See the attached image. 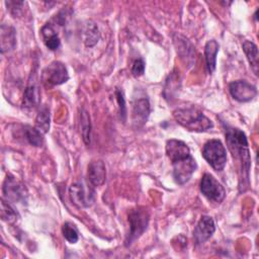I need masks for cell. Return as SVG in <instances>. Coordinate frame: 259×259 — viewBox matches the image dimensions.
Here are the masks:
<instances>
[{"label": "cell", "instance_id": "obj_4", "mask_svg": "<svg viewBox=\"0 0 259 259\" xmlns=\"http://www.w3.org/2000/svg\"><path fill=\"white\" fill-rule=\"evenodd\" d=\"M202 157L215 171H222L227 163L226 149L219 140H209L204 144Z\"/></svg>", "mask_w": 259, "mask_h": 259}, {"label": "cell", "instance_id": "obj_11", "mask_svg": "<svg viewBox=\"0 0 259 259\" xmlns=\"http://www.w3.org/2000/svg\"><path fill=\"white\" fill-rule=\"evenodd\" d=\"M166 155L171 163H173L187 158L191 154L188 146L184 142L172 139L167 141L166 143Z\"/></svg>", "mask_w": 259, "mask_h": 259}, {"label": "cell", "instance_id": "obj_5", "mask_svg": "<svg viewBox=\"0 0 259 259\" xmlns=\"http://www.w3.org/2000/svg\"><path fill=\"white\" fill-rule=\"evenodd\" d=\"M41 79L46 86L52 87L67 82L69 79V74L63 63L54 61L45 68Z\"/></svg>", "mask_w": 259, "mask_h": 259}, {"label": "cell", "instance_id": "obj_1", "mask_svg": "<svg viewBox=\"0 0 259 259\" xmlns=\"http://www.w3.org/2000/svg\"><path fill=\"white\" fill-rule=\"evenodd\" d=\"M226 141L227 146L230 152L233 155V158L238 162L239 169L242 173L241 180L248 182L249 179V170L251 166L250 152L248 148V141L244 132L237 127H226Z\"/></svg>", "mask_w": 259, "mask_h": 259}, {"label": "cell", "instance_id": "obj_24", "mask_svg": "<svg viewBox=\"0 0 259 259\" xmlns=\"http://www.w3.org/2000/svg\"><path fill=\"white\" fill-rule=\"evenodd\" d=\"M18 218L15 209L4 199L1 200V219L9 224L15 223Z\"/></svg>", "mask_w": 259, "mask_h": 259}, {"label": "cell", "instance_id": "obj_3", "mask_svg": "<svg viewBox=\"0 0 259 259\" xmlns=\"http://www.w3.org/2000/svg\"><path fill=\"white\" fill-rule=\"evenodd\" d=\"M150 221V213L146 207L139 206L128 212L130 233L126 239V245H131L135 240L139 239L140 236L147 230Z\"/></svg>", "mask_w": 259, "mask_h": 259}, {"label": "cell", "instance_id": "obj_19", "mask_svg": "<svg viewBox=\"0 0 259 259\" xmlns=\"http://www.w3.org/2000/svg\"><path fill=\"white\" fill-rule=\"evenodd\" d=\"M38 102V93H37V87L34 83H29L27 87L25 88L24 94H23V100L22 105L24 108H33L37 105Z\"/></svg>", "mask_w": 259, "mask_h": 259}, {"label": "cell", "instance_id": "obj_9", "mask_svg": "<svg viewBox=\"0 0 259 259\" xmlns=\"http://www.w3.org/2000/svg\"><path fill=\"white\" fill-rule=\"evenodd\" d=\"M229 91L232 97L239 102H248L257 94L256 87L245 80H238L230 83Z\"/></svg>", "mask_w": 259, "mask_h": 259}, {"label": "cell", "instance_id": "obj_2", "mask_svg": "<svg viewBox=\"0 0 259 259\" xmlns=\"http://www.w3.org/2000/svg\"><path fill=\"white\" fill-rule=\"evenodd\" d=\"M176 121L190 132H205L212 127L211 120L194 106L178 108L173 111Z\"/></svg>", "mask_w": 259, "mask_h": 259}, {"label": "cell", "instance_id": "obj_7", "mask_svg": "<svg viewBox=\"0 0 259 259\" xmlns=\"http://www.w3.org/2000/svg\"><path fill=\"white\" fill-rule=\"evenodd\" d=\"M173 166V178L176 183L183 185L189 181L192 174L197 168L194 158L190 155L187 158L172 163Z\"/></svg>", "mask_w": 259, "mask_h": 259}, {"label": "cell", "instance_id": "obj_10", "mask_svg": "<svg viewBox=\"0 0 259 259\" xmlns=\"http://www.w3.org/2000/svg\"><path fill=\"white\" fill-rule=\"evenodd\" d=\"M214 231H215V225L213 220L208 215H202L193 231V238L195 243L196 244L204 243L213 235Z\"/></svg>", "mask_w": 259, "mask_h": 259}, {"label": "cell", "instance_id": "obj_20", "mask_svg": "<svg viewBox=\"0 0 259 259\" xmlns=\"http://www.w3.org/2000/svg\"><path fill=\"white\" fill-rule=\"evenodd\" d=\"M100 38V33L96 24L92 21L87 22L84 30V42L86 47L95 46Z\"/></svg>", "mask_w": 259, "mask_h": 259}, {"label": "cell", "instance_id": "obj_13", "mask_svg": "<svg viewBox=\"0 0 259 259\" xmlns=\"http://www.w3.org/2000/svg\"><path fill=\"white\" fill-rule=\"evenodd\" d=\"M89 183L92 186H100L104 183L106 178V170L103 161L101 160H94L91 161L88 165V172H87Z\"/></svg>", "mask_w": 259, "mask_h": 259}, {"label": "cell", "instance_id": "obj_6", "mask_svg": "<svg viewBox=\"0 0 259 259\" xmlns=\"http://www.w3.org/2000/svg\"><path fill=\"white\" fill-rule=\"evenodd\" d=\"M200 191L208 200L218 203L222 202L226 196L224 186L208 173H205L201 178Z\"/></svg>", "mask_w": 259, "mask_h": 259}, {"label": "cell", "instance_id": "obj_8", "mask_svg": "<svg viewBox=\"0 0 259 259\" xmlns=\"http://www.w3.org/2000/svg\"><path fill=\"white\" fill-rule=\"evenodd\" d=\"M72 202L78 207H88L94 202V191L82 182H75L69 189Z\"/></svg>", "mask_w": 259, "mask_h": 259}, {"label": "cell", "instance_id": "obj_21", "mask_svg": "<svg viewBox=\"0 0 259 259\" xmlns=\"http://www.w3.org/2000/svg\"><path fill=\"white\" fill-rule=\"evenodd\" d=\"M34 127L39 131L42 135H45L46 133L49 132L50 128V111L48 109V107L42 106L36 117H35V125Z\"/></svg>", "mask_w": 259, "mask_h": 259}, {"label": "cell", "instance_id": "obj_12", "mask_svg": "<svg viewBox=\"0 0 259 259\" xmlns=\"http://www.w3.org/2000/svg\"><path fill=\"white\" fill-rule=\"evenodd\" d=\"M150 114V103L147 98H140L133 103V122L136 126H142L147 122Z\"/></svg>", "mask_w": 259, "mask_h": 259}, {"label": "cell", "instance_id": "obj_18", "mask_svg": "<svg viewBox=\"0 0 259 259\" xmlns=\"http://www.w3.org/2000/svg\"><path fill=\"white\" fill-rule=\"evenodd\" d=\"M15 46L14 29L11 26L1 25V52L5 53L8 50H12Z\"/></svg>", "mask_w": 259, "mask_h": 259}, {"label": "cell", "instance_id": "obj_22", "mask_svg": "<svg viewBox=\"0 0 259 259\" xmlns=\"http://www.w3.org/2000/svg\"><path fill=\"white\" fill-rule=\"evenodd\" d=\"M81 134L83 141L86 145L90 143V133H91V123H90V116L86 110L81 111Z\"/></svg>", "mask_w": 259, "mask_h": 259}, {"label": "cell", "instance_id": "obj_17", "mask_svg": "<svg viewBox=\"0 0 259 259\" xmlns=\"http://www.w3.org/2000/svg\"><path fill=\"white\" fill-rule=\"evenodd\" d=\"M243 47V51L250 63V66L253 70V72L255 73V75H258V48L257 46L250 41V40H245L242 45Z\"/></svg>", "mask_w": 259, "mask_h": 259}, {"label": "cell", "instance_id": "obj_25", "mask_svg": "<svg viewBox=\"0 0 259 259\" xmlns=\"http://www.w3.org/2000/svg\"><path fill=\"white\" fill-rule=\"evenodd\" d=\"M62 233L64 238L71 244H75L79 239L78 230L76 227L71 223H65L62 226Z\"/></svg>", "mask_w": 259, "mask_h": 259}, {"label": "cell", "instance_id": "obj_16", "mask_svg": "<svg viewBox=\"0 0 259 259\" xmlns=\"http://www.w3.org/2000/svg\"><path fill=\"white\" fill-rule=\"evenodd\" d=\"M218 52H219V44L214 39L208 40L204 47V57H205L206 69L209 74H211L215 69Z\"/></svg>", "mask_w": 259, "mask_h": 259}, {"label": "cell", "instance_id": "obj_23", "mask_svg": "<svg viewBox=\"0 0 259 259\" xmlns=\"http://www.w3.org/2000/svg\"><path fill=\"white\" fill-rule=\"evenodd\" d=\"M24 134L26 137V140L28 141V143L34 147H40L44 143V138H42V134L37 131L35 127H31V126H25L24 130Z\"/></svg>", "mask_w": 259, "mask_h": 259}, {"label": "cell", "instance_id": "obj_26", "mask_svg": "<svg viewBox=\"0 0 259 259\" xmlns=\"http://www.w3.org/2000/svg\"><path fill=\"white\" fill-rule=\"evenodd\" d=\"M115 97L118 103V108H119V113L120 116L122 118V120L125 119V115H126V106H125V100H124V96H123V92L120 89H116L115 90Z\"/></svg>", "mask_w": 259, "mask_h": 259}, {"label": "cell", "instance_id": "obj_15", "mask_svg": "<svg viewBox=\"0 0 259 259\" xmlns=\"http://www.w3.org/2000/svg\"><path fill=\"white\" fill-rule=\"evenodd\" d=\"M40 33H41L44 42L49 50L55 51L60 47L61 45L60 37L51 23L45 24L40 29Z\"/></svg>", "mask_w": 259, "mask_h": 259}, {"label": "cell", "instance_id": "obj_14", "mask_svg": "<svg viewBox=\"0 0 259 259\" xmlns=\"http://www.w3.org/2000/svg\"><path fill=\"white\" fill-rule=\"evenodd\" d=\"M3 193L7 201L11 200L18 202L24 199V191L21 185L14 179V177L7 176L3 184Z\"/></svg>", "mask_w": 259, "mask_h": 259}, {"label": "cell", "instance_id": "obj_27", "mask_svg": "<svg viewBox=\"0 0 259 259\" xmlns=\"http://www.w3.org/2000/svg\"><path fill=\"white\" fill-rule=\"evenodd\" d=\"M145 72V62L142 59H138L134 62L132 67V74L135 77H140Z\"/></svg>", "mask_w": 259, "mask_h": 259}]
</instances>
